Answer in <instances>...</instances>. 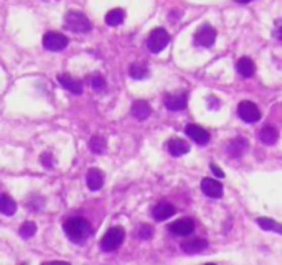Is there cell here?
Instances as JSON below:
<instances>
[{
	"label": "cell",
	"instance_id": "obj_1",
	"mask_svg": "<svg viewBox=\"0 0 282 265\" xmlns=\"http://www.w3.org/2000/svg\"><path fill=\"white\" fill-rule=\"evenodd\" d=\"M63 229H65L68 239L74 244L86 241V237L91 234V224L84 218H71L65 221Z\"/></svg>",
	"mask_w": 282,
	"mask_h": 265
},
{
	"label": "cell",
	"instance_id": "obj_2",
	"mask_svg": "<svg viewBox=\"0 0 282 265\" xmlns=\"http://www.w3.org/2000/svg\"><path fill=\"white\" fill-rule=\"evenodd\" d=\"M65 25L66 28H70L74 33H86L92 28V25L84 14H81L78 10H70L65 15Z\"/></svg>",
	"mask_w": 282,
	"mask_h": 265
},
{
	"label": "cell",
	"instance_id": "obj_3",
	"mask_svg": "<svg viewBox=\"0 0 282 265\" xmlns=\"http://www.w3.org/2000/svg\"><path fill=\"white\" fill-rule=\"evenodd\" d=\"M125 237V232L122 227H111V229L106 232L103 241H101V249L104 252H114L122 245Z\"/></svg>",
	"mask_w": 282,
	"mask_h": 265
},
{
	"label": "cell",
	"instance_id": "obj_4",
	"mask_svg": "<svg viewBox=\"0 0 282 265\" xmlns=\"http://www.w3.org/2000/svg\"><path fill=\"white\" fill-rule=\"evenodd\" d=\"M170 43V35L167 33V30L164 28H155L152 33H150L147 40V48L150 49V53H160L162 49H165Z\"/></svg>",
	"mask_w": 282,
	"mask_h": 265
},
{
	"label": "cell",
	"instance_id": "obj_5",
	"mask_svg": "<svg viewBox=\"0 0 282 265\" xmlns=\"http://www.w3.org/2000/svg\"><path fill=\"white\" fill-rule=\"evenodd\" d=\"M68 38L58 33V31H48V33L43 36V46H45L48 51H61L68 46Z\"/></svg>",
	"mask_w": 282,
	"mask_h": 265
},
{
	"label": "cell",
	"instance_id": "obj_6",
	"mask_svg": "<svg viewBox=\"0 0 282 265\" xmlns=\"http://www.w3.org/2000/svg\"><path fill=\"white\" fill-rule=\"evenodd\" d=\"M238 116H240V119H243L244 122L254 124L261 119V112L254 102H251V100H243V102H240V105H238Z\"/></svg>",
	"mask_w": 282,
	"mask_h": 265
},
{
	"label": "cell",
	"instance_id": "obj_7",
	"mask_svg": "<svg viewBox=\"0 0 282 265\" xmlns=\"http://www.w3.org/2000/svg\"><path fill=\"white\" fill-rule=\"evenodd\" d=\"M195 40L200 46L210 48L215 45V41H216V30L210 27V25H202V27L197 30Z\"/></svg>",
	"mask_w": 282,
	"mask_h": 265
},
{
	"label": "cell",
	"instance_id": "obj_8",
	"mask_svg": "<svg viewBox=\"0 0 282 265\" xmlns=\"http://www.w3.org/2000/svg\"><path fill=\"white\" fill-rule=\"evenodd\" d=\"M168 231L175 236H188L195 231V223L190 218H181L173 221L172 224H168Z\"/></svg>",
	"mask_w": 282,
	"mask_h": 265
},
{
	"label": "cell",
	"instance_id": "obj_9",
	"mask_svg": "<svg viewBox=\"0 0 282 265\" xmlns=\"http://www.w3.org/2000/svg\"><path fill=\"white\" fill-rule=\"evenodd\" d=\"M202 191L203 194H206L208 198L211 199H219L223 196V185L216 180H211V178H203L202 180Z\"/></svg>",
	"mask_w": 282,
	"mask_h": 265
},
{
	"label": "cell",
	"instance_id": "obj_10",
	"mask_svg": "<svg viewBox=\"0 0 282 265\" xmlns=\"http://www.w3.org/2000/svg\"><path fill=\"white\" fill-rule=\"evenodd\" d=\"M185 134L192 138L193 142L198 145H206L210 142V134L203 127H200L197 124H190L185 127Z\"/></svg>",
	"mask_w": 282,
	"mask_h": 265
},
{
	"label": "cell",
	"instance_id": "obj_11",
	"mask_svg": "<svg viewBox=\"0 0 282 265\" xmlns=\"http://www.w3.org/2000/svg\"><path fill=\"white\" fill-rule=\"evenodd\" d=\"M180 247L185 254H200V252H203L208 247V242H206L205 239L193 237V239H186V241L181 242Z\"/></svg>",
	"mask_w": 282,
	"mask_h": 265
},
{
	"label": "cell",
	"instance_id": "obj_12",
	"mask_svg": "<svg viewBox=\"0 0 282 265\" xmlns=\"http://www.w3.org/2000/svg\"><path fill=\"white\" fill-rule=\"evenodd\" d=\"M86 185L91 191H99L104 185V175L99 168H91L86 175Z\"/></svg>",
	"mask_w": 282,
	"mask_h": 265
},
{
	"label": "cell",
	"instance_id": "obj_13",
	"mask_svg": "<svg viewBox=\"0 0 282 265\" xmlns=\"http://www.w3.org/2000/svg\"><path fill=\"white\" fill-rule=\"evenodd\" d=\"M165 107L168 111H183L186 107V94H167L165 96Z\"/></svg>",
	"mask_w": 282,
	"mask_h": 265
},
{
	"label": "cell",
	"instance_id": "obj_14",
	"mask_svg": "<svg viewBox=\"0 0 282 265\" xmlns=\"http://www.w3.org/2000/svg\"><path fill=\"white\" fill-rule=\"evenodd\" d=\"M130 114H132V117L137 119V121H146V119L150 117V114H152V107L147 102V100H135L132 104V109H130Z\"/></svg>",
	"mask_w": 282,
	"mask_h": 265
},
{
	"label": "cell",
	"instance_id": "obj_15",
	"mask_svg": "<svg viewBox=\"0 0 282 265\" xmlns=\"http://www.w3.org/2000/svg\"><path fill=\"white\" fill-rule=\"evenodd\" d=\"M173 214H175V207L173 204L167 203V201H162V203L155 204L152 209V216L155 221H165L168 218H172Z\"/></svg>",
	"mask_w": 282,
	"mask_h": 265
},
{
	"label": "cell",
	"instance_id": "obj_16",
	"mask_svg": "<svg viewBox=\"0 0 282 265\" xmlns=\"http://www.w3.org/2000/svg\"><path fill=\"white\" fill-rule=\"evenodd\" d=\"M60 84L65 87L66 91L76 94V96L83 92V84H81V81H78L76 78H73V76H70V74L60 76Z\"/></svg>",
	"mask_w": 282,
	"mask_h": 265
},
{
	"label": "cell",
	"instance_id": "obj_17",
	"mask_svg": "<svg viewBox=\"0 0 282 265\" xmlns=\"http://www.w3.org/2000/svg\"><path fill=\"white\" fill-rule=\"evenodd\" d=\"M246 150H248V140L243 137L233 138V140L228 143V153L231 156H234V158H240Z\"/></svg>",
	"mask_w": 282,
	"mask_h": 265
},
{
	"label": "cell",
	"instance_id": "obj_18",
	"mask_svg": "<svg viewBox=\"0 0 282 265\" xmlns=\"http://www.w3.org/2000/svg\"><path fill=\"white\" fill-rule=\"evenodd\" d=\"M168 151L173 155V156H181V155H186L188 151H190V145L188 142H185L183 138H172L170 142H168Z\"/></svg>",
	"mask_w": 282,
	"mask_h": 265
},
{
	"label": "cell",
	"instance_id": "obj_19",
	"mask_svg": "<svg viewBox=\"0 0 282 265\" xmlns=\"http://www.w3.org/2000/svg\"><path fill=\"white\" fill-rule=\"evenodd\" d=\"M259 138H261L262 143L274 145L275 142L279 140V132L275 127H272V125H266V127L259 132Z\"/></svg>",
	"mask_w": 282,
	"mask_h": 265
},
{
	"label": "cell",
	"instance_id": "obj_20",
	"mask_svg": "<svg viewBox=\"0 0 282 265\" xmlns=\"http://www.w3.org/2000/svg\"><path fill=\"white\" fill-rule=\"evenodd\" d=\"M17 211V203L9 194H0V213L5 216H14Z\"/></svg>",
	"mask_w": 282,
	"mask_h": 265
},
{
	"label": "cell",
	"instance_id": "obj_21",
	"mask_svg": "<svg viewBox=\"0 0 282 265\" xmlns=\"http://www.w3.org/2000/svg\"><path fill=\"white\" fill-rule=\"evenodd\" d=\"M236 69L243 78H251V76L254 74V63L251 58H246V56H244V58H241L236 63Z\"/></svg>",
	"mask_w": 282,
	"mask_h": 265
},
{
	"label": "cell",
	"instance_id": "obj_22",
	"mask_svg": "<svg viewBox=\"0 0 282 265\" xmlns=\"http://www.w3.org/2000/svg\"><path fill=\"white\" fill-rule=\"evenodd\" d=\"M129 74H130V78L142 81L149 76V68L146 63H134V65L129 68Z\"/></svg>",
	"mask_w": 282,
	"mask_h": 265
},
{
	"label": "cell",
	"instance_id": "obj_23",
	"mask_svg": "<svg viewBox=\"0 0 282 265\" xmlns=\"http://www.w3.org/2000/svg\"><path fill=\"white\" fill-rule=\"evenodd\" d=\"M124 10L121 9H114V10H111L108 12V15H106V23L109 25V27H117V25H121L124 22Z\"/></svg>",
	"mask_w": 282,
	"mask_h": 265
},
{
	"label": "cell",
	"instance_id": "obj_24",
	"mask_svg": "<svg viewBox=\"0 0 282 265\" xmlns=\"http://www.w3.org/2000/svg\"><path fill=\"white\" fill-rule=\"evenodd\" d=\"M258 224L261 229L264 231H272V232H277V234H280L282 229H280V224L275 223L274 219H269V218H259L258 219Z\"/></svg>",
	"mask_w": 282,
	"mask_h": 265
},
{
	"label": "cell",
	"instance_id": "obj_25",
	"mask_svg": "<svg viewBox=\"0 0 282 265\" xmlns=\"http://www.w3.org/2000/svg\"><path fill=\"white\" fill-rule=\"evenodd\" d=\"M89 148L92 153H103L106 150V138L101 135H94L89 142Z\"/></svg>",
	"mask_w": 282,
	"mask_h": 265
},
{
	"label": "cell",
	"instance_id": "obj_26",
	"mask_svg": "<svg viewBox=\"0 0 282 265\" xmlns=\"http://www.w3.org/2000/svg\"><path fill=\"white\" fill-rule=\"evenodd\" d=\"M134 234H135V237L142 239V241H147V239H150V237L154 236V227L149 226V224H140V226L135 229Z\"/></svg>",
	"mask_w": 282,
	"mask_h": 265
},
{
	"label": "cell",
	"instance_id": "obj_27",
	"mask_svg": "<svg viewBox=\"0 0 282 265\" xmlns=\"http://www.w3.org/2000/svg\"><path fill=\"white\" fill-rule=\"evenodd\" d=\"M36 232V224L33 221H27V223H23V226L20 227V236L23 239H30L33 237Z\"/></svg>",
	"mask_w": 282,
	"mask_h": 265
},
{
	"label": "cell",
	"instance_id": "obj_28",
	"mask_svg": "<svg viewBox=\"0 0 282 265\" xmlns=\"http://www.w3.org/2000/svg\"><path fill=\"white\" fill-rule=\"evenodd\" d=\"M91 86H92V89L94 91H98V92H101L104 87H106V81L103 76H94L92 81H91Z\"/></svg>",
	"mask_w": 282,
	"mask_h": 265
},
{
	"label": "cell",
	"instance_id": "obj_29",
	"mask_svg": "<svg viewBox=\"0 0 282 265\" xmlns=\"http://www.w3.org/2000/svg\"><path fill=\"white\" fill-rule=\"evenodd\" d=\"M41 163L45 167H48V168H52L53 167V160H52V155H48V153H43L41 155Z\"/></svg>",
	"mask_w": 282,
	"mask_h": 265
},
{
	"label": "cell",
	"instance_id": "obj_30",
	"mask_svg": "<svg viewBox=\"0 0 282 265\" xmlns=\"http://www.w3.org/2000/svg\"><path fill=\"white\" fill-rule=\"evenodd\" d=\"M210 168H211V172H213V173H215V175L218 176V178H224V173L221 172V168H219V167H216L215 163H211V165H210Z\"/></svg>",
	"mask_w": 282,
	"mask_h": 265
},
{
	"label": "cell",
	"instance_id": "obj_31",
	"mask_svg": "<svg viewBox=\"0 0 282 265\" xmlns=\"http://www.w3.org/2000/svg\"><path fill=\"white\" fill-rule=\"evenodd\" d=\"M43 265H71L70 262H65V260H58V262H45Z\"/></svg>",
	"mask_w": 282,
	"mask_h": 265
},
{
	"label": "cell",
	"instance_id": "obj_32",
	"mask_svg": "<svg viewBox=\"0 0 282 265\" xmlns=\"http://www.w3.org/2000/svg\"><path fill=\"white\" fill-rule=\"evenodd\" d=\"M238 4H249V2H253V0H236Z\"/></svg>",
	"mask_w": 282,
	"mask_h": 265
},
{
	"label": "cell",
	"instance_id": "obj_33",
	"mask_svg": "<svg viewBox=\"0 0 282 265\" xmlns=\"http://www.w3.org/2000/svg\"><path fill=\"white\" fill-rule=\"evenodd\" d=\"M206 265H216V263H213V262H210V263H206Z\"/></svg>",
	"mask_w": 282,
	"mask_h": 265
}]
</instances>
